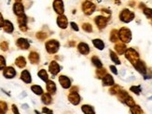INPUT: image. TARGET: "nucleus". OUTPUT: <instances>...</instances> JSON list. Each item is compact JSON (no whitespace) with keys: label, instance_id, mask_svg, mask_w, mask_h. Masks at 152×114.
<instances>
[{"label":"nucleus","instance_id":"f704fd0d","mask_svg":"<svg viewBox=\"0 0 152 114\" xmlns=\"http://www.w3.org/2000/svg\"><path fill=\"white\" fill-rule=\"evenodd\" d=\"M107 74V71H106V69H103V68H100V69H98L97 71H96V75H97V77L98 78H103L104 75Z\"/></svg>","mask_w":152,"mask_h":114},{"label":"nucleus","instance_id":"37998d69","mask_svg":"<svg viewBox=\"0 0 152 114\" xmlns=\"http://www.w3.org/2000/svg\"><path fill=\"white\" fill-rule=\"evenodd\" d=\"M37 37L38 39H40V40H44L47 37V34L44 33H42V32H39V33H37Z\"/></svg>","mask_w":152,"mask_h":114},{"label":"nucleus","instance_id":"412c9836","mask_svg":"<svg viewBox=\"0 0 152 114\" xmlns=\"http://www.w3.org/2000/svg\"><path fill=\"white\" fill-rule=\"evenodd\" d=\"M29 61H31V63L33 64H37L38 63L39 61V55L37 53V52H31L30 54H29Z\"/></svg>","mask_w":152,"mask_h":114},{"label":"nucleus","instance_id":"4468645a","mask_svg":"<svg viewBox=\"0 0 152 114\" xmlns=\"http://www.w3.org/2000/svg\"><path fill=\"white\" fill-rule=\"evenodd\" d=\"M26 22H27V18L26 16L23 14L22 16H19L18 18V23H19V26L21 28L22 31H26L27 28H26Z\"/></svg>","mask_w":152,"mask_h":114},{"label":"nucleus","instance_id":"6ab92c4d","mask_svg":"<svg viewBox=\"0 0 152 114\" xmlns=\"http://www.w3.org/2000/svg\"><path fill=\"white\" fill-rule=\"evenodd\" d=\"M3 29H4V31L6 33H11L13 32L14 27H13V24L9 21H4V25H3Z\"/></svg>","mask_w":152,"mask_h":114},{"label":"nucleus","instance_id":"4be33fe9","mask_svg":"<svg viewBox=\"0 0 152 114\" xmlns=\"http://www.w3.org/2000/svg\"><path fill=\"white\" fill-rule=\"evenodd\" d=\"M115 49L117 53L120 54V55H122V54H124L126 51V46L123 43H118L115 46Z\"/></svg>","mask_w":152,"mask_h":114},{"label":"nucleus","instance_id":"864d4df0","mask_svg":"<svg viewBox=\"0 0 152 114\" xmlns=\"http://www.w3.org/2000/svg\"><path fill=\"white\" fill-rule=\"evenodd\" d=\"M36 113H37V114H39V112H38L37 110H36Z\"/></svg>","mask_w":152,"mask_h":114},{"label":"nucleus","instance_id":"9b49d317","mask_svg":"<svg viewBox=\"0 0 152 114\" xmlns=\"http://www.w3.org/2000/svg\"><path fill=\"white\" fill-rule=\"evenodd\" d=\"M59 82L61 83V86L66 89H67L71 86V81H70L68 77H66L65 75H61L59 77Z\"/></svg>","mask_w":152,"mask_h":114},{"label":"nucleus","instance_id":"a878e982","mask_svg":"<svg viewBox=\"0 0 152 114\" xmlns=\"http://www.w3.org/2000/svg\"><path fill=\"white\" fill-rule=\"evenodd\" d=\"M81 110H82V111L85 114H95L93 108L91 106H89V105H83L82 108H81Z\"/></svg>","mask_w":152,"mask_h":114},{"label":"nucleus","instance_id":"423d86ee","mask_svg":"<svg viewBox=\"0 0 152 114\" xmlns=\"http://www.w3.org/2000/svg\"><path fill=\"white\" fill-rule=\"evenodd\" d=\"M95 23L99 29H104L106 28L107 25V21H108V18L107 17H104V16H98L95 18Z\"/></svg>","mask_w":152,"mask_h":114},{"label":"nucleus","instance_id":"a18cd8bd","mask_svg":"<svg viewBox=\"0 0 152 114\" xmlns=\"http://www.w3.org/2000/svg\"><path fill=\"white\" fill-rule=\"evenodd\" d=\"M42 112L43 113H47V114H52V113H53V112H52V110H49L48 108H43Z\"/></svg>","mask_w":152,"mask_h":114},{"label":"nucleus","instance_id":"2eb2a0df","mask_svg":"<svg viewBox=\"0 0 152 114\" xmlns=\"http://www.w3.org/2000/svg\"><path fill=\"white\" fill-rule=\"evenodd\" d=\"M49 70L50 71V73H52L53 75H56L57 73H59V71H60V66L56 61H51L50 64Z\"/></svg>","mask_w":152,"mask_h":114},{"label":"nucleus","instance_id":"20e7f679","mask_svg":"<svg viewBox=\"0 0 152 114\" xmlns=\"http://www.w3.org/2000/svg\"><path fill=\"white\" fill-rule=\"evenodd\" d=\"M59 42L56 40H50L46 43V49L50 54H54L59 49Z\"/></svg>","mask_w":152,"mask_h":114},{"label":"nucleus","instance_id":"bb28decb","mask_svg":"<svg viewBox=\"0 0 152 114\" xmlns=\"http://www.w3.org/2000/svg\"><path fill=\"white\" fill-rule=\"evenodd\" d=\"M41 100L44 104L46 105H49L50 103H51V97H50V95L49 93H43L42 94V98H41Z\"/></svg>","mask_w":152,"mask_h":114},{"label":"nucleus","instance_id":"9d476101","mask_svg":"<svg viewBox=\"0 0 152 114\" xmlns=\"http://www.w3.org/2000/svg\"><path fill=\"white\" fill-rule=\"evenodd\" d=\"M133 66H134V68H135L140 73H142V74L147 73V67H146V64H145L144 61H138Z\"/></svg>","mask_w":152,"mask_h":114},{"label":"nucleus","instance_id":"f03ea898","mask_svg":"<svg viewBox=\"0 0 152 114\" xmlns=\"http://www.w3.org/2000/svg\"><path fill=\"white\" fill-rule=\"evenodd\" d=\"M125 57L133 65L135 64L139 61V54L133 48H128L125 51Z\"/></svg>","mask_w":152,"mask_h":114},{"label":"nucleus","instance_id":"7ed1b4c3","mask_svg":"<svg viewBox=\"0 0 152 114\" xmlns=\"http://www.w3.org/2000/svg\"><path fill=\"white\" fill-rule=\"evenodd\" d=\"M133 19H134V13L132 12V11H130L129 9H127L122 10L120 14V20L121 21L125 22V23L132 21Z\"/></svg>","mask_w":152,"mask_h":114},{"label":"nucleus","instance_id":"79ce46f5","mask_svg":"<svg viewBox=\"0 0 152 114\" xmlns=\"http://www.w3.org/2000/svg\"><path fill=\"white\" fill-rule=\"evenodd\" d=\"M0 47H1V49L3 51H7L8 48H9V44L8 42H2L1 44H0Z\"/></svg>","mask_w":152,"mask_h":114},{"label":"nucleus","instance_id":"c756f323","mask_svg":"<svg viewBox=\"0 0 152 114\" xmlns=\"http://www.w3.org/2000/svg\"><path fill=\"white\" fill-rule=\"evenodd\" d=\"M38 76L40 77V79H41L42 81H44V82H48L49 80H48V74H47V73H46V71L45 70H40L39 71H38Z\"/></svg>","mask_w":152,"mask_h":114},{"label":"nucleus","instance_id":"a19ab883","mask_svg":"<svg viewBox=\"0 0 152 114\" xmlns=\"http://www.w3.org/2000/svg\"><path fill=\"white\" fill-rule=\"evenodd\" d=\"M6 66V61L3 56H0V70H4Z\"/></svg>","mask_w":152,"mask_h":114},{"label":"nucleus","instance_id":"3c124183","mask_svg":"<svg viewBox=\"0 0 152 114\" xmlns=\"http://www.w3.org/2000/svg\"><path fill=\"white\" fill-rule=\"evenodd\" d=\"M5 112H6V111H4L3 110L0 109V114H5Z\"/></svg>","mask_w":152,"mask_h":114},{"label":"nucleus","instance_id":"cd10ccee","mask_svg":"<svg viewBox=\"0 0 152 114\" xmlns=\"http://www.w3.org/2000/svg\"><path fill=\"white\" fill-rule=\"evenodd\" d=\"M118 40H119V32L117 30H112L110 33V41L115 43Z\"/></svg>","mask_w":152,"mask_h":114},{"label":"nucleus","instance_id":"603ef678","mask_svg":"<svg viewBox=\"0 0 152 114\" xmlns=\"http://www.w3.org/2000/svg\"><path fill=\"white\" fill-rule=\"evenodd\" d=\"M16 2H21V0H16Z\"/></svg>","mask_w":152,"mask_h":114},{"label":"nucleus","instance_id":"e433bc0d","mask_svg":"<svg viewBox=\"0 0 152 114\" xmlns=\"http://www.w3.org/2000/svg\"><path fill=\"white\" fill-rule=\"evenodd\" d=\"M82 28L85 32L87 33H91L92 32V27L91 25L90 24V23H84V24L82 25Z\"/></svg>","mask_w":152,"mask_h":114},{"label":"nucleus","instance_id":"7c9ffc66","mask_svg":"<svg viewBox=\"0 0 152 114\" xmlns=\"http://www.w3.org/2000/svg\"><path fill=\"white\" fill-rule=\"evenodd\" d=\"M91 61H92V63H93V65L94 66H96V67L98 68V69H100V68H102V66H103V64H102V62H101V61L100 59H99L97 57H92L91 58Z\"/></svg>","mask_w":152,"mask_h":114},{"label":"nucleus","instance_id":"c9c22d12","mask_svg":"<svg viewBox=\"0 0 152 114\" xmlns=\"http://www.w3.org/2000/svg\"><path fill=\"white\" fill-rule=\"evenodd\" d=\"M120 91V87L119 86H112V87H111L110 90H109L110 94H112V95L118 94Z\"/></svg>","mask_w":152,"mask_h":114},{"label":"nucleus","instance_id":"dca6fc26","mask_svg":"<svg viewBox=\"0 0 152 114\" xmlns=\"http://www.w3.org/2000/svg\"><path fill=\"white\" fill-rule=\"evenodd\" d=\"M67 19H66V16H63V15H60L59 17H58V19H57V24L59 25L60 28L62 29H66V26H67Z\"/></svg>","mask_w":152,"mask_h":114},{"label":"nucleus","instance_id":"ea45409f","mask_svg":"<svg viewBox=\"0 0 152 114\" xmlns=\"http://www.w3.org/2000/svg\"><path fill=\"white\" fill-rule=\"evenodd\" d=\"M130 89H131V91H133V93H135L136 95H139L140 92H141V87H140V86H132Z\"/></svg>","mask_w":152,"mask_h":114},{"label":"nucleus","instance_id":"c03bdc74","mask_svg":"<svg viewBox=\"0 0 152 114\" xmlns=\"http://www.w3.org/2000/svg\"><path fill=\"white\" fill-rule=\"evenodd\" d=\"M0 109L3 110L4 111H7V110H8L7 104H6L5 102H3V101H0Z\"/></svg>","mask_w":152,"mask_h":114},{"label":"nucleus","instance_id":"8fccbe9b","mask_svg":"<svg viewBox=\"0 0 152 114\" xmlns=\"http://www.w3.org/2000/svg\"><path fill=\"white\" fill-rule=\"evenodd\" d=\"M71 27L75 30V31H79V27L75 22H71Z\"/></svg>","mask_w":152,"mask_h":114},{"label":"nucleus","instance_id":"f257e3e1","mask_svg":"<svg viewBox=\"0 0 152 114\" xmlns=\"http://www.w3.org/2000/svg\"><path fill=\"white\" fill-rule=\"evenodd\" d=\"M119 38L123 42V43H129L132 40V33L130 29L126 27H122L119 31Z\"/></svg>","mask_w":152,"mask_h":114},{"label":"nucleus","instance_id":"c85d7f7f","mask_svg":"<svg viewBox=\"0 0 152 114\" xmlns=\"http://www.w3.org/2000/svg\"><path fill=\"white\" fill-rule=\"evenodd\" d=\"M131 112H132V114H142L143 110L141 108H140V106L133 105V107H131Z\"/></svg>","mask_w":152,"mask_h":114},{"label":"nucleus","instance_id":"ddd939ff","mask_svg":"<svg viewBox=\"0 0 152 114\" xmlns=\"http://www.w3.org/2000/svg\"><path fill=\"white\" fill-rule=\"evenodd\" d=\"M16 45L18 46L20 48H22V49H28L29 46H30L29 42L26 39H24V38H19L18 40L16 41Z\"/></svg>","mask_w":152,"mask_h":114},{"label":"nucleus","instance_id":"58836bf2","mask_svg":"<svg viewBox=\"0 0 152 114\" xmlns=\"http://www.w3.org/2000/svg\"><path fill=\"white\" fill-rule=\"evenodd\" d=\"M144 14L148 18H149V19H152V9H151L145 8L144 9Z\"/></svg>","mask_w":152,"mask_h":114},{"label":"nucleus","instance_id":"72a5a7b5","mask_svg":"<svg viewBox=\"0 0 152 114\" xmlns=\"http://www.w3.org/2000/svg\"><path fill=\"white\" fill-rule=\"evenodd\" d=\"M118 95H119V99H120L121 102H125V99L128 98V95H129L126 91H120V92L118 93Z\"/></svg>","mask_w":152,"mask_h":114},{"label":"nucleus","instance_id":"393cba45","mask_svg":"<svg viewBox=\"0 0 152 114\" xmlns=\"http://www.w3.org/2000/svg\"><path fill=\"white\" fill-rule=\"evenodd\" d=\"M92 44L94 45V46L96 48H98L99 50H103L104 48V42L100 39H93L92 40Z\"/></svg>","mask_w":152,"mask_h":114},{"label":"nucleus","instance_id":"09e8293b","mask_svg":"<svg viewBox=\"0 0 152 114\" xmlns=\"http://www.w3.org/2000/svg\"><path fill=\"white\" fill-rule=\"evenodd\" d=\"M4 19H3V16H2V14L0 13V28L1 27H3V25H4Z\"/></svg>","mask_w":152,"mask_h":114},{"label":"nucleus","instance_id":"2f4dec72","mask_svg":"<svg viewBox=\"0 0 152 114\" xmlns=\"http://www.w3.org/2000/svg\"><path fill=\"white\" fill-rule=\"evenodd\" d=\"M109 53H110V58L112 59V61L116 64H120V61L119 57L117 56V54L113 51H110Z\"/></svg>","mask_w":152,"mask_h":114},{"label":"nucleus","instance_id":"39448f33","mask_svg":"<svg viewBox=\"0 0 152 114\" xmlns=\"http://www.w3.org/2000/svg\"><path fill=\"white\" fill-rule=\"evenodd\" d=\"M82 9L86 15H91L95 10V5L91 1H86L82 5Z\"/></svg>","mask_w":152,"mask_h":114},{"label":"nucleus","instance_id":"6e6552de","mask_svg":"<svg viewBox=\"0 0 152 114\" xmlns=\"http://www.w3.org/2000/svg\"><path fill=\"white\" fill-rule=\"evenodd\" d=\"M13 11L17 16H22L24 14V9H23V5L21 2H16L13 6Z\"/></svg>","mask_w":152,"mask_h":114},{"label":"nucleus","instance_id":"a211bd4d","mask_svg":"<svg viewBox=\"0 0 152 114\" xmlns=\"http://www.w3.org/2000/svg\"><path fill=\"white\" fill-rule=\"evenodd\" d=\"M103 85L106 86H113L114 85V79L113 77L109 75V74H106L103 77Z\"/></svg>","mask_w":152,"mask_h":114},{"label":"nucleus","instance_id":"f3484780","mask_svg":"<svg viewBox=\"0 0 152 114\" xmlns=\"http://www.w3.org/2000/svg\"><path fill=\"white\" fill-rule=\"evenodd\" d=\"M21 79L26 83H30L32 82V78H31V75H30V73H29V71H26V70L22 71V73L21 74Z\"/></svg>","mask_w":152,"mask_h":114},{"label":"nucleus","instance_id":"de8ad7c7","mask_svg":"<svg viewBox=\"0 0 152 114\" xmlns=\"http://www.w3.org/2000/svg\"><path fill=\"white\" fill-rule=\"evenodd\" d=\"M12 111H13L14 114H20L18 109H17V107H16L15 105H12Z\"/></svg>","mask_w":152,"mask_h":114},{"label":"nucleus","instance_id":"f8f14e48","mask_svg":"<svg viewBox=\"0 0 152 114\" xmlns=\"http://www.w3.org/2000/svg\"><path fill=\"white\" fill-rule=\"evenodd\" d=\"M3 74H4V76L6 78H8V79H11V78L15 77L16 71L12 67H7V68H5V70L3 71Z\"/></svg>","mask_w":152,"mask_h":114},{"label":"nucleus","instance_id":"49530a36","mask_svg":"<svg viewBox=\"0 0 152 114\" xmlns=\"http://www.w3.org/2000/svg\"><path fill=\"white\" fill-rule=\"evenodd\" d=\"M110 70H111V71H112V73H113L114 74H118V71H117V69H116L115 66H112V65H111V66H110Z\"/></svg>","mask_w":152,"mask_h":114},{"label":"nucleus","instance_id":"473e14b6","mask_svg":"<svg viewBox=\"0 0 152 114\" xmlns=\"http://www.w3.org/2000/svg\"><path fill=\"white\" fill-rule=\"evenodd\" d=\"M31 89H32V91L37 95H42L43 94V89L39 86H32Z\"/></svg>","mask_w":152,"mask_h":114},{"label":"nucleus","instance_id":"1a4fd4ad","mask_svg":"<svg viewBox=\"0 0 152 114\" xmlns=\"http://www.w3.org/2000/svg\"><path fill=\"white\" fill-rule=\"evenodd\" d=\"M68 99L74 105H78L80 102V97L77 92H71L68 95Z\"/></svg>","mask_w":152,"mask_h":114},{"label":"nucleus","instance_id":"aec40b11","mask_svg":"<svg viewBox=\"0 0 152 114\" xmlns=\"http://www.w3.org/2000/svg\"><path fill=\"white\" fill-rule=\"evenodd\" d=\"M79 51L81 54H83V55H87V54L90 52V47L85 43H80L79 45Z\"/></svg>","mask_w":152,"mask_h":114},{"label":"nucleus","instance_id":"5701e85b","mask_svg":"<svg viewBox=\"0 0 152 114\" xmlns=\"http://www.w3.org/2000/svg\"><path fill=\"white\" fill-rule=\"evenodd\" d=\"M47 90H48L49 94H54L56 92V86L52 81L47 82Z\"/></svg>","mask_w":152,"mask_h":114},{"label":"nucleus","instance_id":"0eeeda50","mask_svg":"<svg viewBox=\"0 0 152 114\" xmlns=\"http://www.w3.org/2000/svg\"><path fill=\"white\" fill-rule=\"evenodd\" d=\"M53 9L56 11V13L63 15V11H65V8H63V3L62 0H55L53 3Z\"/></svg>","mask_w":152,"mask_h":114},{"label":"nucleus","instance_id":"b1692460","mask_svg":"<svg viewBox=\"0 0 152 114\" xmlns=\"http://www.w3.org/2000/svg\"><path fill=\"white\" fill-rule=\"evenodd\" d=\"M15 64L18 66L19 68H24L25 65H26V61H25V58L23 57H18L16 58L15 61Z\"/></svg>","mask_w":152,"mask_h":114},{"label":"nucleus","instance_id":"4c0bfd02","mask_svg":"<svg viewBox=\"0 0 152 114\" xmlns=\"http://www.w3.org/2000/svg\"><path fill=\"white\" fill-rule=\"evenodd\" d=\"M124 103H126L129 107H133V105H135V104H134V100L133 99V98L130 97V95H128V98L125 99V102H124Z\"/></svg>","mask_w":152,"mask_h":114}]
</instances>
